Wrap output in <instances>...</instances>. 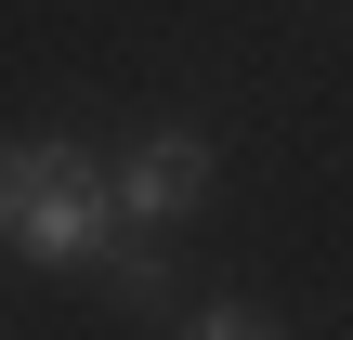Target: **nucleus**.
<instances>
[{
    "label": "nucleus",
    "mask_w": 353,
    "mask_h": 340,
    "mask_svg": "<svg viewBox=\"0 0 353 340\" xmlns=\"http://www.w3.org/2000/svg\"><path fill=\"white\" fill-rule=\"evenodd\" d=\"M105 236H118V210H105V170L79 144H52V131L0 144V249L13 262H92Z\"/></svg>",
    "instance_id": "f257e3e1"
},
{
    "label": "nucleus",
    "mask_w": 353,
    "mask_h": 340,
    "mask_svg": "<svg viewBox=\"0 0 353 340\" xmlns=\"http://www.w3.org/2000/svg\"><path fill=\"white\" fill-rule=\"evenodd\" d=\"M105 210H118V236H170V223H196L210 210V131H144L118 170H105Z\"/></svg>",
    "instance_id": "f03ea898"
},
{
    "label": "nucleus",
    "mask_w": 353,
    "mask_h": 340,
    "mask_svg": "<svg viewBox=\"0 0 353 340\" xmlns=\"http://www.w3.org/2000/svg\"><path fill=\"white\" fill-rule=\"evenodd\" d=\"M105 249H118V301H131V314H157V301H170V275H157V249H144V236H105Z\"/></svg>",
    "instance_id": "7ed1b4c3"
},
{
    "label": "nucleus",
    "mask_w": 353,
    "mask_h": 340,
    "mask_svg": "<svg viewBox=\"0 0 353 340\" xmlns=\"http://www.w3.org/2000/svg\"><path fill=\"white\" fill-rule=\"evenodd\" d=\"M183 340H275V328H262L249 301H210V314H196V328H183Z\"/></svg>",
    "instance_id": "20e7f679"
}]
</instances>
